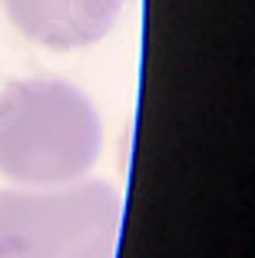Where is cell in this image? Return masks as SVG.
I'll return each instance as SVG.
<instances>
[{
	"label": "cell",
	"mask_w": 255,
	"mask_h": 258,
	"mask_svg": "<svg viewBox=\"0 0 255 258\" xmlns=\"http://www.w3.org/2000/svg\"><path fill=\"white\" fill-rule=\"evenodd\" d=\"M103 126L67 80H17L0 93V172L20 185H67L96 162Z\"/></svg>",
	"instance_id": "1"
},
{
	"label": "cell",
	"mask_w": 255,
	"mask_h": 258,
	"mask_svg": "<svg viewBox=\"0 0 255 258\" xmlns=\"http://www.w3.org/2000/svg\"><path fill=\"white\" fill-rule=\"evenodd\" d=\"M123 202L99 179L0 192V258H116Z\"/></svg>",
	"instance_id": "2"
},
{
	"label": "cell",
	"mask_w": 255,
	"mask_h": 258,
	"mask_svg": "<svg viewBox=\"0 0 255 258\" xmlns=\"http://www.w3.org/2000/svg\"><path fill=\"white\" fill-rule=\"evenodd\" d=\"M10 23L50 50H80L116 27L123 0H4Z\"/></svg>",
	"instance_id": "3"
}]
</instances>
